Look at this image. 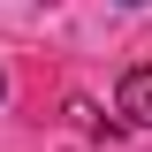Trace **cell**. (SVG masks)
<instances>
[{"label": "cell", "mask_w": 152, "mask_h": 152, "mask_svg": "<svg viewBox=\"0 0 152 152\" xmlns=\"http://www.w3.org/2000/svg\"><path fill=\"white\" fill-rule=\"evenodd\" d=\"M122 8H145V0H122Z\"/></svg>", "instance_id": "3"}, {"label": "cell", "mask_w": 152, "mask_h": 152, "mask_svg": "<svg viewBox=\"0 0 152 152\" xmlns=\"http://www.w3.org/2000/svg\"><path fill=\"white\" fill-rule=\"evenodd\" d=\"M0 99H8V76H0Z\"/></svg>", "instance_id": "2"}, {"label": "cell", "mask_w": 152, "mask_h": 152, "mask_svg": "<svg viewBox=\"0 0 152 152\" xmlns=\"http://www.w3.org/2000/svg\"><path fill=\"white\" fill-rule=\"evenodd\" d=\"M122 114H129L137 129H152V61H137V69L122 76Z\"/></svg>", "instance_id": "1"}]
</instances>
